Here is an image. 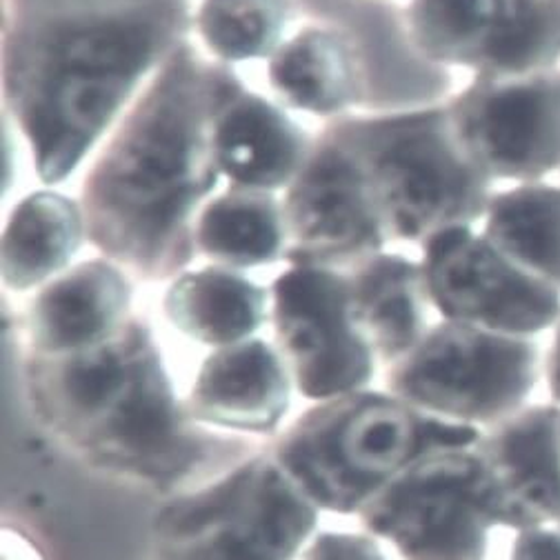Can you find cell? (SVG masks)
<instances>
[{"instance_id":"6da1fadb","label":"cell","mask_w":560,"mask_h":560,"mask_svg":"<svg viewBox=\"0 0 560 560\" xmlns=\"http://www.w3.org/2000/svg\"><path fill=\"white\" fill-rule=\"evenodd\" d=\"M185 27L187 0H5V105L43 183L79 167Z\"/></svg>"},{"instance_id":"7a4b0ae2","label":"cell","mask_w":560,"mask_h":560,"mask_svg":"<svg viewBox=\"0 0 560 560\" xmlns=\"http://www.w3.org/2000/svg\"><path fill=\"white\" fill-rule=\"evenodd\" d=\"M225 74L180 43L88 174V238L116 265L150 280L189 265L196 214L221 176L214 118Z\"/></svg>"},{"instance_id":"3957f363","label":"cell","mask_w":560,"mask_h":560,"mask_svg":"<svg viewBox=\"0 0 560 560\" xmlns=\"http://www.w3.org/2000/svg\"><path fill=\"white\" fill-rule=\"evenodd\" d=\"M27 389L43 423L90 465L172 487L209 460L212 441L187 428L150 329L125 320L67 354H34Z\"/></svg>"},{"instance_id":"277c9868","label":"cell","mask_w":560,"mask_h":560,"mask_svg":"<svg viewBox=\"0 0 560 560\" xmlns=\"http://www.w3.org/2000/svg\"><path fill=\"white\" fill-rule=\"evenodd\" d=\"M327 133L363 170L387 238L425 245L485 219L494 180L463 145L447 105L345 118Z\"/></svg>"},{"instance_id":"5b68a950","label":"cell","mask_w":560,"mask_h":560,"mask_svg":"<svg viewBox=\"0 0 560 560\" xmlns=\"http://www.w3.org/2000/svg\"><path fill=\"white\" fill-rule=\"evenodd\" d=\"M474 441L471 428L441 423L400 398L352 392L299 418L278 441L276 463L310 503L349 514L418 458Z\"/></svg>"},{"instance_id":"8992f818","label":"cell","mask_w":560,"mask_h":560,"mask_svg":"<svg viewBox=\"0 0 560 560\" xmlns=\"http://www.w3.org/2000/svg\"><path fill=\"white\" fill-rule=\"evenodd\" d=\"M316 525V505L269 458H252L154 521L148 560H290Z\"/></svg>"},{"instance_id":"52a82bcc","label":"cell","mask_w":560,"mask_h":560,"mask_svg":"<svg viewBox=\"0 0 560 560\" xmlns=\"http://www.w3.org/2000/svg\"><path fill=\"white\" fill-rule=\"evenodd\" d=\"M536 365L538 349L527 336L445 320L396 361L389 387L418 409L489 418L523 400Z\"/></svg>"},{"instance_id":"ba28073f","label":"cell","mask_w":560,"mask_h":560,"mask_svg":"<svg viewBox=\"0 0 560 560\" xmlns=\"http://www.w3.org/2000/svg\"><path fill=\"white\" fill-rule=\"evenodd\" d=\"M361 512L405 560H478L494 521L482 460L454 450L418 458Z\"/></svg>"},{"instance_id":"9c48e42d","label":"cell","mask_w":560,"mask_h":560,"mask_svg":"<svg viewBox=\"0 0 560 560\" xmlns=\"http://www.w3.org/2000/svg\"><path fill=\"white\" fill-rule=\"evenodd\" d=\"M276 340L296 387L312 400L359 392L374 374V349L359 331L349 276L292 265L271 290Z\"/></svg>"},{"instance_id":"30bf717a","label":"cell","mask_w":560,"mask_h":560,"mask_svg":"<svg viewBox=\"0 0 560 560\" xmlns=\"http://www.w3.org/2000/svg\"><path fill=\"white\" fill-rule=\"evenodd\" d=\"M430 303L445 320L532 336L560 318V290L514 262L474 228H454L423 245Z\"/></svg>"},{"instance_id":"8fae6325","label":"cell","mask_w":560,"mask_h":560,"mask_svg":"<svg viewBox=\"0 0 560 560\" xmlns=\"http://www.w3.org/2000/svg\"><path fill=\"white\" fill-rule=\"evenodd\" d=\"M447 107L463 145L492 180L536 183L560 170V67L474 77Z\"/></svg>"},{"instance_id":"7c38bea8","label":"cell","mask_w":560,"mask_h":560,"mask_svg":"<svg viewBox=\"0 0 560 560\" xmlns=\"http://www.w3.org/2000/svg\"><path fill=\"white\" fill-rule=\"evenodd\" d=\"M283 217L290 265L363 262L389 241L363 170L327 131L288 187Z\"/></svg>"},{"instance_id":"4fadbf2b","label":"cell","mask_w":560,"mask_h":560,"mask_svg":"<svg viewBox=\"0 0 560 560\" xmlns=\"http://www.w3.org/2000/svg\"><path fill=\"white\" fill-rule=\"evenodd\" d=\"M214 148L221 174L234 187L258 191L288 189L312 152L285 112L245 90L230 72L214 118Z\"/></svg>"},{"instance_id":"5bb4252c","label":"cell","mask_w":560,"mask_h":560,"mask_svg":"<svg viewBox=\"0 0 560 560\" xmlns=\"http://www.w3.org/2000/svg\"><path fill=\"white\" fill-rule=\"evenodd\" d=\"M290 407V370L258 338L219 347L200 365L187 409L205 423L267 434Z\"/></svg>"},{"instance_id":"9a60e30c","label":"cell","mask_w":560,"mask_h":560,"mask_svg":"<svg viewBox=\"0 0 560 560\" xmlns=\"http://www.w3.org/2000/svg\"><path fill=\"white\" fill-rule=\"evenodd\" d=\"M129 283L109 258L81 262L34 299L27 334L34 354H67L109 338L125 320Z\"/></svg>"},{"instance_id":"2e32d148","label":"cell","mask_w":560,"mask_h":560,"mask_svg":"<svg viewBox=\"0 0 560 560\" xmlns=\"http://www.w3.org/2000/svg\"><path fill=\"white\" fill-rule=\"evenodd\" d=\"M494 521L536 525L560 512L558 418L534 411L503 432L482 460Z\"/></svg>"},{"instance_id":"e0dca14e","label":"cell","mask_w":560,"mask_h":560,"mask_svg":"<svg viewBox=\"0 0 560 560\" xmlns=\"http://www.w3.org/2000/svg\"><path fill=\"white\" fill-rule=\"evenodd\" d=\"M352 316L374 354L402 359L425 331L430 303L423 265L396 254H374L349 273Z\"/></svg>"},{"instance_id":"ac0fdd59","label":"cell","mask_w":560,"mask_h":560,"mask_svg":"<svg viewBox=\"0 0 560 560\" xmlns=\"http://www.w3.org/2000/svg\"><path fill=\"white\" fill-rule=\"evenodd\" d=\"M165 314L180 334L219 349L247 340L260 327L267 292L228 267H207L174 280Z\"/></svg>"},{"instance_id":"d6986e66","label":"cell","mask_w":560,"mask_h":560,"mask_svg":"<svg viewBox=\"0 0 560 560\" xmlns=\"http://www.w3.org/2000/svg\"><path fill=\"white\" fill-rule=\"evenodd\" d=\"M88 236L83 207L56 191L23 198L3 234V280L14 292H27L60 273Z\"/></svg>"},{"instance_id":"ffe728a7","label":"cell","mask_w":560,"mask_h":560,"mask_svg":"<svg viewBox=\"0 0 560 560\" xmlns=\"http://www.w3.org/2000/svg\"><path fill=\"white\" fill-rule=\"evenodd\" d=\"M267 79L285 103L316 116H334L361 94L352 47L323 27H307L280 45L269 56Z\"/></svg>"},{"instance_id":"44dd1931","label":"cell","mask_w":560,"mask_h":560,"mask_svg":"<svg viewBox=\"0 0 560 560\" xmlns=\"http://www.w3.org/2000/svg\"><path fill=\"white\" fill-rule=\"evenodd\" d=\"M194 238L198 252L228 269L285 258L283 202H278L271 191L232 187L205 202Z\"/></svg>"},{"instance_id":"7402d4cb","label":"cell","mask_w":560,"mask_h":560,"mask_svg":"<svg viewBox=\"0 0 560 560\" xmlns=\"http://www.w3.org/2000/svg\"><path fill=\"white\" fill-rule=\"evenodd\" d=\"M482 234L514 262L560 290V185L536 180L494 194Z\"/></svg>"},{"instance_id":"603a6c76","label":"cell","mask_w":560,"mask_h":560,"mask_svg":"<svg viewBox=\"0 0 560 560\" xmlns=\"http://www.w3.org/2000/svg\"><path fill=\"white\" fill-rule=\"evenodd\" d=\"M501 0H411L405 10L407 36L416 51L439 65L476 74L494 34Z\"/></svg>"},{"instance_id":"cb8c5ba5","label":"cell","mask_w":560,"mask_h":560,"mask_svg":"<svg viewBox=\"0 0 560 560\" xmlns=\"http://www.w3.org/2000/svg\"><path fill=\"white\" fill-rule=\"evenodd\" d=\"M560 67V0H501L474 77H521Z\"/></svg>"},{"instance_id":"d4e9b609","label":"cell","mask_w":560,"mask_h":560,"mask_svg":"<svg viewBox=\"0 0 560 560\" xmlns=\"http://www.w3.org/2000/svg\"><path fill=\"white\" fill-rule=\"evenodd\" d=\"M285 0H202L196 27L209 51L228 62L271 56L283 45Z\"/></svg>"},{"instance_id":"484cf974","label":"cell","mask_w":560,"mask_h":560,"mask_svg":"<svg viewBox=\"0 0 560 560\" xmlns=\"http://www.w3.org/2000/svg\"><path fill=\"white\" fill-rule=\"evenodd\" d=\"M305 560H385L378 547L354 534H323L305 553Z\"/></svg>"},{"instance_id":"4316f807","label":"cell","mask_w":560,"mask_h":560,"mask_svg":"<svg viewBox=\"0 0 560 560\" xmlns=\"http://www.w3.org/2000/svg\"><path fill=\"white\" fill-rule=\"evenodd\" d=\"M514 560H560V536L540 529L523 534L516 542Z\"/></svg>"},{"instance_id":"83f0119b","label":"cell","mask_w":560,"mask_h":560,"mask_svg":"<svg viewBox=\"0 0 560 560\" xmlns=\"http://www.w3.org/2000/svg\"><path fill=\"white\" fill-rule=\"evenodd\" d=\"M549 385H551V394L560 400V318L556 323V336H553L551 354H549Z\"/></svg>"}]
</instances>
